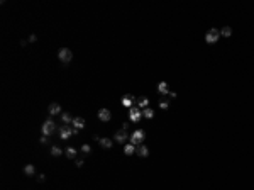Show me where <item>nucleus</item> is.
<instances>
[{
	"instance_id": "nucleus-1",
	"label": "nucleus",
	"mask_w": 254,
	"mask_h": 190,
	"mask_svg": "<svg viewBox=\"0 0 254 190\" xmlns=\"http://www.w3.org/2000/svg\"><path fill=\"white\" fill-rule=\"evenodd\" d=\"M58 58H59L61 63L68 65L70 61L73 60V53L70 48H59V51H58Z\"/></svg>"
},
{
	"instance_id": "nucleus-2",
	"label": "nucleus",
	"mask_w": 254,
	"mask_h": 190,
	"mask_svg": "<svg viewBox=\"0 0 254 190\" xmlns=\"http://www.w3.org/2000/svg\"><path fill=\"white\" fill-rule=\"evenodd\" d=\"M54 129H56L54 121H53V119H48V121H44V124H42L41 133H42V136H51L54 133Z\"/></svg>"
},
{
	"instance_id": "nucleus-3",
	"label": "nucleus",
	"mask_w": 254,
	"mask_h": 190,
	"mask_svg": "<svg viewBox=\"0 0 254 190\" xmlns=\"http://www.w3.org/2000/svg\"><path fill=\"white\" fill-rule=\"evenodd\" d=\"M142 139H144V131H141V129H137V131H134L132 134H130V138H129V141H130V144H142Z\"/></svg>"
},
{
	"instance_id": "nucleus-4",
	"label": "nucleus",
	"mask_w": 254,
	"mask_h": 190,
	"mask_svg": "<svg viewBox=\"0 0 254 190\" xmlns=\"http://www.w3.org/2000/svg\"><path fill=\"white\" fill-rule=\"evenodd\" d=\"M219 37H220V31H217V29H210L209 32L205 34V41L209 42V44H215V42L219 41Z\"/></svg>"
},
{
	"instance_id": "nucleus-5",
	"label": "nucleus",
	"mask_w": 254,
	"mask_h": 190,
	"mask_svg": "<svg viewBox=\"0 0 254 190\" xmlns=\"http://www.w3.org/2000/svg\"><path fill=\"white\" fill-rule=\"evenodd\" d=\"M73 136V129L70 126H63L59 127V139H63V141H66V139H70Z\"/></svg>"
},
{
	"instance_id": "nucleus-6",
	"label": "nucleus",
	"mask_w": 254,
	"mask_h": 190,
	"mask_svg": "<svg viewBox=\"0 0 254 190\" xmlns=\"http://www.w3.org/2000/svg\"><path fill=\"white\" fill-rule=\"evenodd\" d=\"M129 138H130V134L127 133V131H124V129L117 131V133L114 134V141H117V143H124V141H127Z\"/></svg>"
},
{
	"instance_id": "nucleus-7",
	"label": "nucleus",
	"mask_w": 254,
	"mask_h": 190,
	"mask_svg": "<svg viewBox=\"0 0 254 190\" xmlns=\"http://www.w3.org/2000/svg\"><path fill=\"white\" fill-rule=\"evenodd\" d=\"M98 119L102 122H109L110 119H112V112H110L109 109H100L98 110Z\"/></svg>"
},
{
	"instance_id": "nucleus-8",
	"label": "nucleus",
	"mask_w": 254,
	"mask_h": 190,
	"mask_svg": "<svg viewBox=\"0 0 254 190\" xmlns=\"http://www.w3.org/2000/svg\"><path fill=\"white\" fill-rule=\"evenodd\" d=\"M141 115H142V112L139 110V109L130 107V110H129V117H130V121H132V122H137V121L141 119Z\"/></svg>"
},
{
	"instance_id": "nucleus-9",
	"label": "nucleus",
	"mask_w": 254,
	"mask_h": 190,
	"mask_svg": "<svg viewBox=\"0 0 254 190\" xmlns=\"http://www.w3.org/2000/svg\"><path fill=\"white\" fill-rule=\"evenodd\" d=\"M48 112H49V115H58V114H63L61 112V105L58 102H53V104H49V109H48Z\"/></svg>"
},
{
	"instance_id": "nucleus-10",
	"label": "nucleus",
	"mask_w": 254,
	"mask_h": 190,
	"mask_svg": "<svg viewBox=\"0 0 254 190\" xmlns=\"http://www.w3.org/2000/svg\"><path fill=\"white\" fill-rule=\"evenodd\" d=\"M73 127H76V129H83L85 127V119L83 117H73Z\"/></svg>"
},
{
	"instance_id": "nucleus-11",
	"label": "nucleus",
	"mask_w": 254,
	"mask_h": 190,
	"mask_svg": "<svg viewBox=\"0 0 254 190\" xmlns=\"http://www.w3.org/2000/svg\"><path fill=\"white\" fill-rule=\"evenodd\" d=\"M134 102H136V100H134L132 95H124L122 97V105H125V107H132Z\"/></svg>"
},
{
	"instance_id": "nucleus-12",
	"label": "nucleus",
	"mask_w": 254,
	"mask_h": 190,
	"mask_svg": "<svg viewBox=\"0 0 254 190\" xmlns=\"http://www.w3.org/2000/svg\"><path fill=\"white\" fill-rule=\"evenodd\" d=\"M98 143H100V146H102L103 149H110V148H112V139H109V138H102Z\"/></svg>"
},
{
	"instance_id": "nucleus-13",
	"label": "nucleus",
	"mask_w": 254,
	"mask_h": 190,
	"mask_svg": "<svg viewBox=\"0 0 254 190\" xmlns=\"http://www.w3.org/2000/svg\"><path fill=\"white\" fill-rule=\"evenodd\" d=\"M136 102H137V105H139V109H142V110L148 109V105H149V99H146V97H141V99L136 100Z\"/></svg>"
},
{
	"instance_id": "nucleus-14",
	"label": "nucleus",
	"mask_w": 254,
	"mask_h": 190,
	"mask_svg": "<svg viewBox=\"0 0 254 190\" xmlns=\"http://www.w3.org/2000/svg\"><path fill=\"white\" fill-rule=\"evenodd\" d=\"M24 173L27 177H34V175H36V168H34V165H26L24 166Z\"/></svg>"
},
{
	"instance_id": "nucleus-15",
	"label": "nucleus",
	"mask_w": 254,
	"mask_h": 190,
	"mask_svg": "<svg viewBox=\"0 0 254 190\" xmlns=\"http://www.w3.org/2000/svg\"><path fill=\"white\" fill-rule=\"evenodd\" d=\"M158 92H159V94H163V95H168V94H169V90H168V85H166V81H161V83L158 85Z\"/></svg>"
},
{
	"instance_id": "nucleus-16",
	"label": "nucleus",
	"mask_w": 254,
	"mask_h": 190,
	"mask_svg": "<svg viewBox=\"0 0 254 190\" xmlns=\"http://www.w3.org/2000/svg\"><path fill=\"white\" fill-rule=\"evenodd\" d=\"M64 156L70 158V160L76 158V149H75V148H71V146H70V148H66V149H64Z\"/></svg>"
},
{
	"instance_id": "nucleus-17",
	"label": "nucleus",
	"mask_w": 254,
	"mask_h": 190,
	"mask_svg": "<svg viewBox=\"0 0 254 190\" xmlns=\"http://www.w3.org/2000/svg\"><path fill=\"white\" fill-rule=\"evenodd\" d=\"M136 153L139 154V156H142V158H144V156H148V154H149V149H148V146L141 144L139 148H137V151H136Z\"/></svg>"
},
{
	"instance_id": "nucleus-18",
	"label": "nucleus",
	"mask_w": 254,
	"mask_h": 190,
	"mask_svg": "<svg viewBox=\"0 0 254 190\" xmlns=\"http://www.w3.org/2000/svg\"><path fill=\"white\" fill-rule=\"evenodd\" d=\"M61 121L64 122V126H68V124L73 122V117H71L70 114H68V112H63V114H61Z\"/></svg>"
},
{
	"instance_id": "nucleus-19",
	"label": "nucleus",
	"mask_w": 254,
	"mask_h": 190,
	"mask_svg": "<svg viewBox=\"0 0 254 190\" xmlns=\"http://www.w3.org/2000/svg\"><path fill=\"white\" fill-rule=\"evenodd\" d=\"M49 151H51V156H61V154L64 153L59 146H51V149H49Z\"/></svg>"
},
{
	"instance_id": "nucleus-20",
	"label": "nucleus",
	"mask_w": 254,
	"mask_h": 190,
	"mask_svg": "<svg viewBox=\"0 0 254 190\" xmlns=\"http://www.w3.org/2000/svg\"><path fill=\"white\" fill-rule=\"evenodd\" d=\"M230 34H232V27H229V26L222 27V31H220V36H224V37H229Z\"/></svg>"
},
{
	"instance_id": "nucleus-21",
	"label": "nucleus",
	"mask_w": 254,
	"mask_h": 190,
	"mask_svg": "<svg viewBox=\"0 0 254 190\" xmlns=\"http://www.w3.org/2000/svg\"><path fill=\"white\" fill-rule=\"evenodd\" d=\"M142 115L148 117V119H153L154 117V110H153V109H144V110H142Z\"/></svg>"
},
{
	"instance_id": "nucleus-22",
	"label": "nucleus",
	"mask_w": 254,
	"mask_h": 190,
	"mask_svg": "<svg viewBox=\"0 0 254 190\" xmlns=\"http://www.w3.org/2000/svg\"><path fill=\"white\" fill-rule=\"evenodd\" d=\"M136 151L137 149H136V146H134V144H127L125 148H124V153L125 154H132V153H136Z\"/></svg>"
},
{
	"instance_id": "nucleus-23",
	"label": "nucleus",
	"mask_w": 254,
	"mask_h": 190,
	"mask_svg": "<svg viewBox=\"0 0 254 190\" xmlns=\"http://www.w3.org/2000/svg\"><path fill=\"white\" fill-rule=\"evenodd\" d=\"M159 109L168 110V109H169V100H161V102H159Z\"/></svg>"
},
{
	"instance_id": "nucleus-24",
	"label": "nucleus",
	"mask_w": 254,
	"mask_h": 190,
	"mask_svg": "<svg viewBox=\"0 0 254 190\" xmlns=\"http://www.w3.org/2000/svg\"><path fill=\"white\" fill-rule=\"evenodd\" d=\"M82 153H83V154H90V153H92L90 144H83V146H82Z\"/></svg>"
},
{
	"instance_id": "nucleus-25",
	"label": "nucleus",
	"mask_w": 254,
	"mask_h": 190,
	"mask_svg": "<svg viewBox=\"0 0 254 190\" xmlns=\"http://www.w3.org/2000/svg\"><path fill=\"white\" fill-rule=\"evenodd\" d=\"M75 165H76V168H82V166L85 165V160L83 158H78V160L75 161Z\"/></svg>"
},
{
	"instance_id": "nucleus-26",
	"label": "nucleus",
	"mask_w": 254,
	"mask_h": 190,
	"mask_svg": "<svg viewBox=\"0 0 254 190\" xmlns=\"http://www.w3.org/2000/svg\"><path fill=\"white\" fill-rule=\"evenodd\" d=\"M41 144H49V139H48V136H42V138H41Z\"/></svg>"
},
{
	"instance_id": "nucleus-27",
	"label": "nucleus",
	"mask_w": 254,
	"mask_h": 190,
	"mask_svg": "<svg viewBox=\"0 0 254 190\" xmlns=\"http://www.w3.org/2000/svg\"><path fill=\"white\" fill-rule=\"evenodd\" d=\"M27 41H29V42H36V41H37V36H36V34H31Z\"/></svg>"
},
{
	"instance_id": "nucleus-28",
	"label": "nucleus",
	"mask_w": 254,
	"mask_h": 190,
	"mask_svg": "<svg viewBox=\"0 0 254 190\" xmlns=\"http://www.w3.org/2000/svg\"><path fill=\"white\" fill-rule=\"evenodd\" d=\"M44 180H46V175H44V173H39V175H37V182H41V183H42Z\"/></svg>"
},
{
	"instance_id": "nucleus-29",
	"label": "nucleus",
	"mask_w": 254,
	"mask_h": 190,
	"mask_svg": "<svg viewBox=\"0 0 254 190\" xmlns=\"http://www.w3.org/2000/svg\"><path fill=\"white\" fill-rule=\"evenodd\" d=\"M122 129H124V131L129 129V122H124V124H122Z\"/></svg>"
},
{
	"instance_id": "nucleus-30",
	"label": "nucleus",
	"mask_w": 254,
	"mask_h": 190,
	"mask_svg": "<svg viewBox=\"0 0 254 190\" xmlns=\"http://www.w3.org/2000/svg\"><path fill=\"white\" fill-rule=\"evenodd\" d=\"M80 133V129H76V127H73V136H78Z\"/></svg>"
},
{
	"instance_id": "nucleus-31",
	"label": "nucleus",
	"mask_w": 254,
	"mask_h": 190,
	"mask_svg": "<svg viewBox=\"0 0 254 190\" xmlns=\"http://www.w3.org/2000/svg\"><path fill=\"white\" fill-rule=\"evenodd\" d=\"M27 42H29V41H26V39H22L21 42H19V44H21V46H26V44H27Z\"/></svg>"
}]
</instances>
